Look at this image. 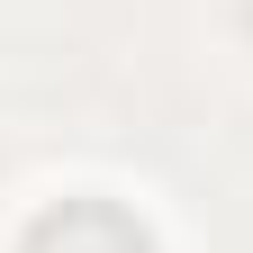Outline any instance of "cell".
Returning <instances> with one entry per match:
<instances>
[{
  "instance_id": "obj_1",
  "label": "cell",
  "mask_w": 253,
  "mask_h": 253,
  "mask_svg": "<svg viewBox=\"0 0 253 253\" xmlns=\"http://www.w3.org/2000/svg\"><path fill=\"white\" fill-rule=\"evenodd\" d=\"M18 253H154V235L118 199H63V208H45L37 226H27Z\"/></svg>"
}]
</instances>
